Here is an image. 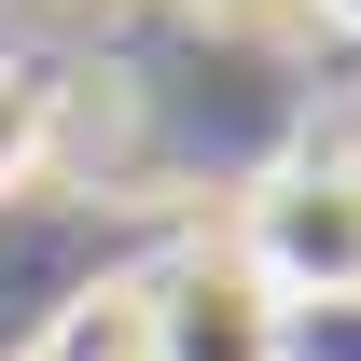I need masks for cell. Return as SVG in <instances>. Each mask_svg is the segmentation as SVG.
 <instances>
[{"label":"cell","mask_w":361,"mask_h":361,"mask_svg":"<svg viewBox=\"0 0 361 361\" xmlns=\"http://www.w3.org/2000/svg\"><path fill=\"white\" fill-rule=\"evenodd\" d=\"M236 264L264 278L278 306H319V292H361V153H292L236 195Z\"/></svg>","instance_id":"obj_1"},{"label":"cell","mask_w":361,"mask_h":361,"mask_svg":"<svg viewBox=\"0 0 361 361\" xmlns=\"http://www.w3.org/2000/svg\"><path fill=\"white\" fill-rule=\"evenodd\" d=\"M139 361H278V292L236 250H180L139 306Z\"/></svg>","instance_id":"obj_2"},{"label":"cell","mask_w":361,"mask_h":361,"mask_svg":"<svg viewBox=\"0 0 361 361\" xmlns=\"http://www.w3.org/2000/svg\"><path fill=\"white\" fill-rule=\"evenodd\" d=\"M42 153H56V70L42 56H0V195H28Z\"/></svg>","instance_id":"obj_3"},{"label":"cell","mask_w":361,"mask_h":361,"mask_svg":"<svg viewBox=\"0 0 361 361\" xmlns=\"http://www.w3.org/2000/svg\"><path fill=\"white\" fill-rule=\"evenodd\" d=\"M278 361H361V292H319V306H278Z\"/></svg>","instance_id":"obj_4"},{"label":"cell","mask_w":361,"mask_h":361,"mask_svg":"<svg viewBox=\"0 0 361 361\" xmlns=\"http://www.w3.org/2000/svg\"><path fill=\"white\" fill-rule=\"evenodd\" d=\"M306 14H319V28H348V42H361V0H306Z\"/></svg>","instance_id":"obj_5"}]
</instances>
